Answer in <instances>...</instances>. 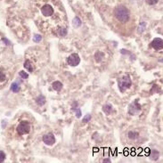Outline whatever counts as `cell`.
Masks as SVG:
<instances>
[{
    "label": "cell",
    "mask_w": 163,
    "mask_h": 163,
    "mask_svg": "<svg viewBox=\"0 0 163 163\" xmlns=\"http://www.w3.org/2000/svg\"><path fill=\"white\" fill-rule=\"evenodd\" d=\"M19 75H20L21 78H22V79H28V78H29V74H28L27 72L23 71V70L20 71V73H19Z\"/></svg>",
    "instance_id": "44dd1931"
},
{
    "label": "cell",
    "mask_w": 163,
    "mask_h": 163,
    "mask_svg": "<svg viewBox=\"0 0 163 163\" xmlns=\"http://www.w3.org/2000/svg\"><path fill=\"white\" fill-rule=\"evenodd\" d=\"M141 105L139 103V100L135 99L133 103H131L128 106V113L130 115H136L141 110Z\"/></svg>",
    "instance_id": "277c9868"
},
{
    "label": "cell",
    "mask_w": 163,
    "mask_h": 163,
    "mask_svg": "<svg viewBox=\"0 0 163 163\" xmlns=\"http://www.w3.org/2000/svg\"><path fill=\"white\" fill-rule=\"evenodd\" d=\"M151 47L155 50H160L163 47V41L160 37H156L151 43Z\"/></svg>",
    "instance_id": "ba28073f"
},
{
    "label": "cell",
    "mask_w": 163,
    "mask_h": 163,
    "mask_svg": "<svg viewBox=\"0 0 163 163\" xmlns=\"http://www.w3.org/2000/svg\"><path fill=\"white\" fill-rule=\"evenodd\" d=\"M114 14L115 17L122 23H126L129 21V11L127 7L123 5H120L115 8Z\"/></svg>",
    "instance_id": "6da1fadb"
},
{
    "label": "cell",
    "mask_w": 163,
    "mask_h": 163,
    "mask_svg": "<svg viewBox=\"0 0 163 163\" xmlns=\"http://www.w3.org/2000/svg\"><path fill=\"white\" fill-rule=\"evenodd\" d=\"M103 57H104V54L103 52H97V53L95 54V59L96 61V62H100L103 59Z\"/></svg>",
    "instance_id": "9a60e30c"
},
{
    "label": "cell",
    "mask_w": 163,
    "mask_h": 163,
    "mask_svg": "<svg viewBox=\"0 0 163 163\" xmlns=\"http://www.w3.org/2000/svg\"><path fill=\"white\" fill-rule=\"evenodd\" d=\"M17 132L19 135H22L30 132V125L28 121H22L17 127Z\"/></svg>",
    "instance_id": "3957f363"
},
{
    "label": "cell",
    "mask_w": 163,
    "mask_h": 163,
    "mask_svg": "<svg viewBox=\"0 0 163 163\" xmlns=\"http://www.w3.org/2000/svg\"><path fill=\"white\" fill-rule=\"evenodd\" d=\"M103 112L105 114H110L112 112H113V108H112V105L110 103H105L103 106Z\"/></svg>",
    "instance_id": "9c48e42d"
},
{
    "label": "cell",
    "mask_w": 163,
    "mask_h": 163,
    "mask_svg": "<svg viewBox=\"0 0 163 163\" xmlns=\"http://www.w3.org/2000/svg\"><path fill=\"white\" fill-rule=\"evenodd\" d=\"M72 24H73V26H74V28H79V27L81 25L80 19H79V17H75L72 22Z\"/></svg>",
    "instance_id": "e0dca14e"
},
{
    "label": "cell",
    "mask_w": 163,
    "mask_h": 163,
    "mask_svg": "<svg viewBox=\"0 0 163 163\" xmlns=\"http://www.w3.org/2000/svg\"><path fill=\"white\" fill-rule=\"evenodd\" d=\"M3 41H5V45H10V41H8V40H6V39L5 38H3Z\"/></svg>",
    "instance_id": "4316f807"
},
{
    "label": "cell",
    "mask_w": 163,
    "mask_h": 163,
    "mask_svg": "<svg viewBox=\"0 0 163 163\" xmlns=\"http://www.w3.org/2000/svg\"><path fill=\"white\" fill-rule=\"evenodd\" d=\"M6 79V77H5V74L4 73L3 70L0 69V82H4Z\"/></svg>",
    "instance_id": "ffe728a7"
},
{
    "label": "cell",
    "mask_w": 163,
    "mask_h": 163,
    "mask_svg": "<svg viewBox=\"0 0 163 163\" xmlns=\"http://www.w3.org/2000/svg\"><path fill=\"white\" fill-rule=\"evenodd\" d=\"M118 86H119V89L121 93L125 92L127 89L130 88L131 86H132V80H131L130 77L128 75H125L122 78L118 79Z\"/></svg>",
    "instance_id": "7a4b0ae2"
},
{
    "label": "cell",
    "mask_w": 163,
    "mask_h": 163,
    "mask_svg": "<svg viewBox=\"0 0 163 163\" xmlns=\"http://www.w3.org/2000/svg\"><path fill=\"white\" fill-rule=\"evenodd\" d=\"M145 23L144 22V23H141V25L139 26V28H138V32H139V33H142L144 30H145Z\"/></svg>",
    "instance_id": "d4e9b609"
},
{
    "label": "cell",
    "mask_w": 163,
    "mask_h": 163,
    "mask_svg": "<svg viewBox=\"0 0 163 163\" xmlns=\"http://www.w3.org/2000/svg\"><path fill=\"white\" fill-rule=\"evenodd\" d=\"M24 68L27 69V70H28L30 72H32L33 70H34V69H33L32 64H31V62L30 60H27L26 62H24Z\"/></svg>",
    "instance_id": "5bb4252c"
},
{
    "label": "cell",
    "mask_w": 163,
    "mask_h": 163,
    "mask_svg": "<svg viewBox=\"0 0 163 163\" xmlns=\"http://www.w3.org/2000/svg\"><path fill=\"white\" fill-rule=\"evenodd\" d=\"M52 87H53L54 90L59 92L62 89V83L60 82V81H54L53 84H52Z\"/></svg>",
    "instance_id": "30bf717a"
},
{
    "label": "cell",
    "mask_w": 163,
    "mask_h": 163,
    "mask_svg": "<svg viewBox=\"0 0 163 163\" xmlns=\"http://www.w3.org/2000/svg\"><path fill=\"white\" fill-rule=\"evenodd\" d=\"M36 103L38 104L39 106H43L45 103V97L43 95H39L38 97L36 99Z\"/></svg>",
    "instance_id": "4fadbf2b"
},
{
    "label": "cell",
    "mask_w": 163,
    "mask_h": 163,
    "mask_svg": "<svg viewBox=\"0 0 163 163\" xmlns=\"http://www.w3.org/2000/svg\"><path fill=\"white\" fill-rule=\"evenodd\" d=\"M71 110H72V112H76V117H77V118H80V117H81V110H79V107L71 108Z\"/></svg>",
    "instance_id": "d6986e66"
},
{
    "label": "cell",
    "mask_w": 163,
    "mask_h": 163,
    "mask_svg": "<svg viewBox=\"0 0 163 163\" xmlns=\"http://www.w3.org/2000/svg\"><path fill=\"white\" fill-rule=\"evenodd\" d=\"M5 152H2V151H0V163L4 162V161H5Z\"/></svg>",
    "instance_id": "cb8c5ba5"
},
{
    "label": "cell",
    "mask_w": 163,
    "mask_h": 163,
    "mask_svg": "<svg viewBox=\"0 0 163 163\" xmlns=\"http://www.w3.org/2000/svg\"><path fill=\"white\" fill-rule=\"evenodd\" d=\"M127 136H128V138H130L132 140H135L139 137V134L138 132H135V131H129V132L127 133Z\"/></svg>",
    "instance_id": "8fae6325"
},
{
    "label": "cell",
    "mask_w": 163,
    "mask_h": 163,
    "mask_svg": "<svg viewBox=\"0 0 163 163\" xmlns=\"http://www.w3.org/2000/svg\"><path fill=\"white\" fill-rule=\"evenodd\" d=\"M57 34L61 37H64L67 34V30L64 27H60L57 30Z\"/></svg>",
    "instance_id": "2e32d148"
},
{
    "label": "cell",
    "mask_w": 163,
    "mask_h": 163,
    "mask_svg": "<svg viewBox=\"0 0 163 163\" xmlns=\"http://www.w3.org/2000/svg\"><path fill=\"white\" fill-rule=\"evenodd\" d=\"M11 90L14 93H18L21 90V86L18 84L17 82H14L11 85Z\"/></svg>",
    "instance_id": "7c38bea8"
},
{
    "label": "cell",
    "mask_w": 163,
    "mask_h": 163,
    "mask_svg": "<svg viewBox=\"0 0 163 163\" xmlns=\"http://www.w3.org/2000/svg\"><path fill=\"white\" fill-rule=\"evenodd\" d=\"M103 162H112V161H110V159H105V160H103Z\"/></svg>",
    "instance_id": "83f0119b"
},
{
    "label": "cell",
    "mask_w": 163,
    "mask_h": 163,
    "mask_svg": "<svg viewBox=\"0 0 163 163\" xmlns=\"http://www.w3.org/2000/svg\"><path fill=\"white\" fill-rule=\"evenodd\" d=\"M41 14L45 17H49V16L53 15L54 14V8L50 5H45L41 8Z\"/></svg>",
    "instance_id": "52a82bcc"
},
{
    "label": "cell",
    "mask_w": 163,
    "mask_h": 163,
    "mask_svg": "<svg viewBox=\"0 0 163 163\" xmlns=\"http://www.w3.org/2000/svg\"><path fill=\"white\" fill-rule=\"evenodd\" d=\"M41 39H42V37L40 36V35H35V37H33V41L36 43H38L41 41Z\"/></svg>",
    "instance_id": "7402d4cb"
},
{
    "label": "cell",
    "mask_w": 163,
    "mask_h": 163,
    "mask_svg": "<svg viewBox=\"0 0 163 163\" xmlns=\"http://www.w3.org/2000/svg\"><path fill=\"white\" fill-rule=\"evenodd\" d=\"M150 157H151L152 160H157L159 157V152L156 151V150H152L151 154H150Z\"/></svg>",
    "instance_id": "ac0fdd59"
},
{
    "label": "cell",
    "mask_w": 163,
    "mask_h": 163,
    "mask_svg": "<svg viewBox=\"0 0 163 163\" xmlns=\"http://www.w3.org/2000/svg\"><path fill=\"white\" fill-rule=\"evenodd\" d=\"M145 1H146V3H147L148 5H155V4H157L159 0H145Z\"/></svg>",
    "instance_id": "484cf974"
},
{
    "label": "cell",
    "mask_w": 163,
    "mask_h": 163,
    "mask_svg": "<svg viewBox=\"0 0 163 163\" xmlns=\"http://www.w3.org/2000/svg\"><path fill=\"white\" fill-rule=\"evenodd\" d=\"M43 142L45 144L47 145H53L54 143H55V137H54L53 133H48L45 134V135H43Z\"/></svg>",
    "instance_id": "8992f818"
},
{
    "label": "cell",
    "mask_w": 163,
    "mask_h": 163,
    "mask_svg": "<svg viewBox=\"0 0 163 163\" xmlns=\"http://www.w3.org/2000/svg\"><path fill=\"white\" fill-rule=\"evenodd\" d=\"M67 62L70 66H77L80 62V58H79L78 54H71L68 58H67Z\"/></svg>",
    "instance_id": "5b68a950"
},
{
    "label": "cell",
    "mask_w": 163,
    "mask_h": 163,
    "mask_svg": "<svg viewBox=\"0 0 163 163\" xmlns=\"http://www.w3.org/2000/svg\"><path fill=\"white\" fill-rule=\"evenodd\" d=\"M91 118H92L91 114H87V115H86V116L84 117V119H83V122H84V123L88 122V121H90Z\"/></svg>",
    "instance_id": "603a6c76"
}]
</instances>
